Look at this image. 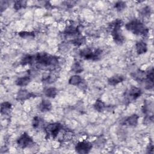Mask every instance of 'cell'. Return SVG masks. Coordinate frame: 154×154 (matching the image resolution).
I'll list each match as a JSON object with an SVG mask.
<instances>
[{
  "mask_svg": "<svg viewBox=\"0 0 154 154\" xmlns=\"http://www.w3.org/2000/svg\"><path fill=\"white\" fill-rule=\"evenodd\" d=\"M34 63L38 67L53 70L58 64V58L46 52H38L34 55Z\"/></svg>",
  "mask_w": 154,
  "mask_h": 154,
  "instance_id": "cell-1",
  "label": "cell"
},
{
  "mask_svg": "<svg viewBox=\"0 0 154 154\" xmlns=\"http://www.w3.org/2000/svg\"><path fill=\"white\" fill-rule=\"evenodd\" d=\"M123 25V22L120 19H117L112 21L109 25L112 40L114 43L118 45H122L125 40L121 29Z\"/></svg>",
  "mask_w": 154,
  "mask_h": 154,
  "instance_id": "cell-2",
  "label": "cell"
},
{
  "mask_svg": "<svg viewBox=\"0 0 154 154\" xmlns=\"http://www.w3.org/2000/svg\"><path fill=\"white\" fill-rule=\"evenodd\" d=\"M126 30L137 35L146 36L149 34V28L140 20L133 19L125 25Z\"/></svg>",
  "mask_w": 154,
  "mask_h": 154,
  "instance_id": "cell-3",
  "label": "cell"
},
{
  "mask_svg": "<svg viewBox=\"0 0 154 154\" xmlns=\"http://www.w3.org/2000/svg\"><path fill=\"white\" fill-rule=\"evenodd\" d=\"M79 56L86 60L97 61L100 58L102 54V50L100 49H93L90 48H86L79 51Z\"/></svg>",
  "mask_w": 154,
  "mask_h": 154,
  "instance_id": "cell-4",
  "label": "cell"
},
{
  "mask_svg": "<svg viewBox=\"0 0 154 154\" xmlns=\"http://www.w3.org/2000/svg\"><path fill=\"white\" fill-rule=\"evenodd\" d=\"M63 128V125L59 122L49 123L45 128L46 137L48 138H56L59 135L60 132L62 131Z\"/></svg>",
  "mask_w": 154,
  "mask_h": 154,
  "instance_id": "cell-5",
  "label": "cell"
},
{
  "mask_svg": "<svg viewBox=\"0 0 154 154\" xmlns=\"http://www.w3.org/2000/svg\"><path fill=\"white\" fill-rule=\"evenodd\" d=\"M16 143L19 148L23 149L34 146V141L32 137L26 132H23L18 137L16 140Z\"/></svg>",
  "mask_w": 154,
  "mask_h": 154,
  "instance_id": "cell-6",
  "label": "cell"
},
{
  "mask_svg": "<svg viewBox=\"0 0 154 154\" xmlns=\"http://www.w3.org/2000/svg\"><path fill=\"white\" fill-rule=\"evenodd\" d=\"M142 91L140 88L132 86L125 93V100L128 102H131L140 97Z\"/></svg>",
  "mask_w": 154,
  "mask_h": 154,
  "instance_id": "cell-7",
  "label": "cell"
},
{
  "mask_svg": "<svg viewBox=\"0 0 154 154\" xmlns=\"http://www.w3.org/2000/svg\"><path fill=\"white\" fill-rule=\"evenodd\" d=\"M93 147V144L87 140L79 141L75 146V151L78 153H88Z\"/></svg>",
  "mask_w": 154,
  "mask_h": 154,
  "instance_id": "cell-8",
  "label": "cell"
},
{
  "mask_svg": "<svg viewBox=\"0 0 154 154\" xmlns=\"http://www.w3.org/2000/svg\"><path fill=\"white\" fill-rule=\"evenodd\" d=\"M138 119H139V116L136 114H134L128 117L123 118L120 120V123L122 125H124V126H129L130 127H136L138 123Z\"/></svg>",
  "mask_w": 154,
  "mask_h": 154,
  "instance_id": "cell-9",
  "label": "cell"
},
{
  "mask_svg": "<svg viewBox=\"0 0 154 154\" xmlns=\"http://www.w3.org/2000/svg\"><path fill=\"white\" fill-rule=\"evenodd\" d=\"M147 76L146 78L144 81V85H145V88L146 90H152L153 88L154 84H153V67H151L150 69L147 70Z\"/></svg>",
  "mask_w": 154,
  "mask_h": 154,
  "instance_id": "cell-10",
  "label": "cell"
},
{
  "mask_svg": "<svg viewBox=\"0 0 154 154\" xmlns=\"http://www.w3.org/2000/svg\"><path fill=\"white\" fill-rule=\"evenodd\" d=\"M147 76V72L140 69L137 70L131 73V78L138 82H144Z\"/></svg>",
  "mask_w": 154,
  "mask_h": 154,
  "instance_id": "cell-11",
  "label": "cell"
},
{
  "mask_svg": "<svg viewBox=\"0 0 154 154\" xmlns=\"http://www.w3.org/2000/svg\"><path fill=\"white\" fill-rule=\"evenodd\" d=\"M35 96L34 93H32L25 89H21L18 91L16 95V100L17 101H25L31 97Z\"/></svg>",
  "mask_w": 154,
  "mask_h": 154,
  "instance_id": "cell-12",
  "label": "cell"
},
{
  "mask_svg": "<svg viewBox=\"0 0 154 154\" xmlns=\"http://www.w3.org/2000/svg\"><path fill=\"white\" fill-rule=\"evenodd\" d=\"M66 37H73V38L76 36L80 35V31L78 27H75L73 25L67 26L63 32Z\"/></svg>",
  "mask_w": 154,
  "mask_h": 154,
  "instance_id": "cell-13",
  "label": "cell"
},
{
  "mask_svg": "<svg viewBox=\"0 0 154 154\" xmlns=\"http://www.w3.org/2000/svg\"><path fill=\"white\" fill-rule=\"evenodd\" d=\"M125 79V77L123 75L120 74H116L109 78L108 79L107 82L109 85L115 86L119 84V83H121L123 81H124Z\"/></svg>",
  "mask_w": 154,
  "mask_h": 154,
  "instance_id": "cell-14",
  "label": "cell"
},
{
  "mask_svg": "<svg viewBox=\"0 0 154 154\" xmlns=\"http://www.w3.org/2000/svg\"><path fill=\"white\" fill-rule=\"evenodd\" d=\"M52 108L51 102L47 99H43L41 101L38 105L39 110L42 112H46L50 111Z\"/></svg>",
  "mask_w": 154,
  "mask_h": 154,
  "instance_id": "cell-15",
  "label": "cell"
},
{
  "mask_svg": "<svg viewBox=\"0 0 154 154\" xmlns=\"http://www.w3.org/2000/svg\"><path fill=\"white\" fill-rule=\"evenodd\" d=\"M135 51L137 54L141 55L147 51V45L143 41H138L135 44Z\"/></svg>",
  "mask_w": 154,
  "mask_h": 154,
  "instance_id": "cell-16",
  "label": "cell"
},
{
  "mask_svg": "<svg viewBox=\"0 0 154 154\" xmlns=\"http://www.w3.org/2000/svg\"><path fill=\"white\" fill-rule=\"evenodd\" d=\"M31 81V78L30 76H25L17 78L15 81V84L17 86L24 87L27 85Z\"/></svg>",
  "mask_w": 154,
  "mask_h": 154,
  "instance_id": "cell-17",
  "label": "cell"
},
{
  "mask_svg": "<svg viewBox=\"0 0 154 154\" xmlns=\"http://www.w3.org/2000/svg\"><path fill=\"white\" fill-rule=\"evenodd\" d=\"M12 105L9 102H4L1 104V112L4 115L10 114L11 111Z\"/></svg>",
  "mask_w": 154,
  "mask_h": 154,
  "instance_id": "cell-18",
  "label": "cell"
},
{
  "mask_svg": "<svg viewBox=\"0 0 154 154\" xmlns=\"http://www.w3.org/2000/svg\"><path fill=\"white\" fill-rule=\"evenodd\" d=\"M82 81L83 79L79 75L76 74L70 76V78L69 79V84L78 87Z\"/></svg>",
  "mask_w": 154,
  "mask_h": 154,
  "instance_id": "cell-19",
  "label": "cell"
},
{
  "mask_svg": "<svg viewBox=\"0 0 154 154\" xmlns=\"http://www.w3.org/2000/svg\"><path fill=\"white\" fill-rule=\"evenodd\" d=\"M85 42H86L85 37H84L83 35H79L71 40V43L76 46H80L81 45L84 44Z\"/></svg>",
  "mask_w": 154,
  "mask_h": 154,
  "instance_id": "cell-20",
  "label": "cell"
},
{
  "mask_svg": "<svg viewBox=\"0 0 154 154\" xmlns=\"http://www.w3.org/2000/svg\"><path fill=\"white\" fill-rule=\"evenodd\" d=\"M93 106L94 109L97 112H102L106 108V105L104 102H103L101 99H97L95 101L93 105Z\"/></svg>",
  "mask_w": 154,
  "mask_h": 154,
  "instance_id": "cell-21",
  "label": "cell"
},
{
  "mask_svg": "<svg viewBox=\"0 0 154 154\" xmlns=\"http://www.w3.org/2000/svg\"><path fill=\"white\" fill-rule=\"evenodd\" d=\"M34 63V55H25L20 60V64L22 66H26L28 64H32Z\"/></svg>",
  "mask_w": 154,
  "mask_h": 154,
  "instance_id": "cell-22",
  "label": "cell"
},
{
  "mask_svg": "<svg viewBox=\"0 0 154 154\" xmlns=\"http://www.w3.org/2000/svg\"><path fill=\"white\" fill-rule=\"evenodd\" d=\"M58 93L57 90L55 87H49L45 91V94L49 98H55Z\"/></svg>",
  "mask_w": 154,
  "mask_h": 154,
  "instance_id": "cell-23",
  "label": "cell"
},
{
  "mask_svg": "<svg viewBox=\"0 0 154 154\" xmlns=\"http://www.w3.org/2000/svg\"><path fill=\"white\" fill-rule=\"evenodd\" d=\"M27 5V1H16L13 5L14 10L18 11L23 8H25Z\"/></svg>",
  "mask_w": 154,
  "mask_h": 154,
  "instance_id": "cell-24",
  "label": "cell"
},
{
  "mask_svg": "<svg viewBox=\"0 0 154 154\" xmlns=\"http://www.w3.org/2000/svg\"><path fill=\"white\" fill-rule=\"evenodd\" d=\"M57 79V76L54 73H49L46 75L45 76H43L42 81L43 82H46L47 84H51L54 82Z\"/></svg>",
  "mask_w": 154,
  "mask_h": 154,
  "instance_id": "cell-25",
  "label": "cell"
},
{
  "mask_svg": "<svg viewBox=\"0 0 154 154\" xmlns=\"http://www.w3.org/2000/svg\"><path fill=\"white\" fill-rule=\"evenodd\" d=\"M71 70L76 74L80 73L83 71V67L79 62L76 61L72 64L71 67Z\"/></svg>",
  "mask_w": 154,
  "mask_h": 154,
  "instance_id": "cell-26",
  "label": "cell"
},
{
  "mask_svg": "<svg viewBox=\"0 0 154 154\" xmlns=\"http://www.w3.org/2000/svg\"><path fill=\"white\" fill-rule=\"evenodd\" d=\"M18 35L19 37L23 38H30L35 37V33L34 31H20L18 32Z\"/></svg>",
  "mask_w": 154,
  "mask_h": 154,
  "instance_id": "cell-27",
  "label": "cell"
},
{
  "mask_svg": "<svg viewBox=\"0 0 154 154\" xmlns=\"http://www.w3.org/2000/svg\"><path fill=\"white\" fill-rule=\"evenodd\" d=\"M42 119L38 117V116H35L34 117L32 120V126L34 129H37L40 128L42 126Z\"/></svg>",
  "mask_w": 154,
  "mask_h": 154,
  "instance_id": "cell-28",
  "label": "cell"
},
{
  "mask_svg": "<svg viewBox=\"0 0 154 154\" xmlns=\"http://www.w3.org/2000/svg\"><path fill=\"white\" fill-rule=\"evenodd\" d=\"M114 7L117 11H122L126 7V3L125 1H117L114 4Z\"/></svg>",
  "mask_w": 154,
  "mask_h": 154,
  "instance_id": "cell-29",
  "label": "cell"
},
{
  "mask_svg": "<svg viewBox=\"0 0 154 154\" xmlns=\"http://www.w3.org/2000/svg\"><path fill=\"white\" fill-rule=\"evenodd\" d=\"M140 13L142 16H149L151 13V8L149 6H146L141 9V10L140 11Z\"/></svg>",
  "mask_w": 154,
  "mask_h": 154,
  "instance_id": "cell-30",
  "label": "cell"
},
{
  "mask_svg": "<svg viewBox=\"0 0 154 154\" xmlns=\"http://www.w3.org/2000/svg\"><path fill=\"white\" fill-rule=\"evenodd\" d=\"M73 132L70 131H67L64 133L63 139L65 141H70L73 138Z\"/></svg>",
  "mask_w": 154,
  "mask_h": 154,
  "instance_id": "cell-31",
  "label": "cell"
},
{
  "mask_svg": "<svg viewBox=\"0 0 154 154\" xmlns=\"http://www.w3.org/2000/svg\"><path fill=\"white\" fill-rule=\"evenodd\" d=\"M153 145L152 144V143H149L147 147V153H153Z\"/></svg>",
  "mask_w": 154,
  "mask_h": 154,
  "instance_id": "cell-32",
  "label": "cell"
},
{
  "mask_svg": "<svg viewBox=\"0 0 154 154\" xmlns=\"http://www.w3.org/2000/svg\"><path fill=\"white\" fill-rule=\"evenodd\" d=\"M66 2V4L68 7H72L73 6V5H75V1H66L65 2Z\"/></svg>",
  "mask_w": 154,
  "mask_h": 154,
  "instance_id": "cell-33",
  "label": "cell"
}]
</instances>
